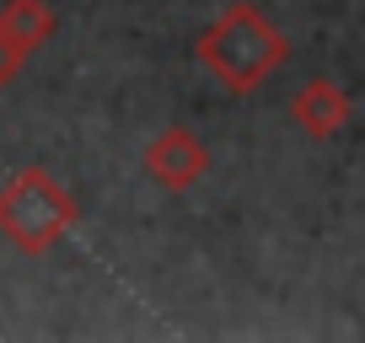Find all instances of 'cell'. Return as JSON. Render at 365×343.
Segmentation results:
<instances>
[{"label": "cell", "mask_w": 365, "mask_h": 343, "mask_svg": "<svg viewBox=\"0 0 365 343\" xmlns=\"http://www.w3.org/2000/svg\"><path fill=\"white\" fill-rule=\"evenodd\" d=\"M194 59L231 97H247L290 59V38L279 33L252 0H231L226 11L194 38Z\"/></svg>", "instance_id": "1"}, {"label": "cell", "mask_w": 365, "mask_h": 343, "mask_svg": "<svg viewBox=\"0 0 365 343\" xmlns=\"http://www.w3.org/2000/svg\"><path fill=\"white\" fill-rule=\"evenodd\" d=\"M81 204L48 167H22L0 188V236L27 258H43L76 231Z\"/></svg>", "instance_id": "2"}, {"label": "cell", "mask_w": 365, "mask_h": 343, "mask_svg": "<svg viewBox=\"0 0 365 343\" xmlns=\"http://www.w3.org/2000/svg\"><path fill=\"white\" fill-rule=\"evenodd\" d=\"M205 172H210V150H205V139H199L194 129L167 124L161 134H150V145H145V177L156 188H167V194H188V188L205 183Z\"/></svg>", "instance_id": "3"}, {"label": "cell", "mask_w": 365, "mask_h": 343, "mask_svg": "<svg viewBox=\"0 0 365 343\" xmlns=\"http://www.w3.org/2000/svg\"><path fill=\"white\" fill-rule=\"evenodd\" d=\"M354 102L333 75H312L296 97H290V124L301 129L307 139H333L344 124H349Z\"/></svg>", "instance_id": "4"}, {"label": "cell", "mask_w": 365, "mask_h": 343, "mask_svg": "<svg viewBox=\"0 0 365 343\" xmlns=\"http://www.w3.org/2000/svg\"><path fill=\"white\" fill-rule=\"evenodd\" d=\"M54 33H59V11L48 0H6V6H0V38L22 59L38 54V48H48Z\"/></svg>", "instance_id": "5"}, {"label": "cell", "mask_w": 365, "mask_h": 343, "mask_svg": "<svg viewBox=\"0 0 365 343\" xmlns=\"http://www.w3.org/2000/svg\"><path fill=\"white\" fill-rule=\"evenodd\" d=\"M16 70H22V54H16V48L6 43V38H0V92L11 86V75H16Z\"/></svg>", "instance_id": "6"}]
</instances>
